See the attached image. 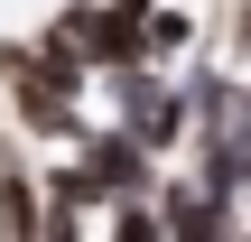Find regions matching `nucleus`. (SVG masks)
I'll use <instances>...</instances> for the list:
<instances>
[{"mask_svg": "<svg viewBox=\"0 0 251 242\" xmlns=\"http://www.w3.org/2000/svg\"><path fill=\"white\" fill-rule=\"evenodd\" d=\"M75 168L93 177L102 205H112V196H149V149H140L130 131H84V140H75Z\"/></svg>", "mask_w": 251, "mask_h": 242, "instance_id": "f257e3e1", "label": "nucleus"}, {"mask_svg": "<svg viewBox=\"0 0 251 242\" xmlns=\"http://www.w3.org/2000/svg\"><path fill=\"white\" fill-rule=\"evenodd\" d=\"M149 196H158L168 242H233V196H214V187H149Z\"/></svg>", "mask_w": 251, "mask_h": 242, "instance_id": "f03ea898", "label": "nucleus"}, {"mask_svg": "<svg viewBox=\"0 0 251 242\" xmlns=\"http://www.w3.org/2000/svg\"><path fill=\"white\" fill-rule=\"evenodd\" d=\"M37 205H47V196H37V177L0 159V242H37Z\"/></svg>", "mask_w": 251, "mask_h": 242, "instance_id": "7ed1b4c3", "label": "nucleus"}, {"mask_svg": "<svg viewBox=\"0 0 251 242\" xmlns=\"http://www.w3.org/2000/svg\"><path fill=\"white\" fill-rule=\"evenodd\" d=\"M140 47H149V65H158V56H186V47H196V19H186V0H158V9H140Z\"/></svg>", "mask_w": 251, "mask_h": 242, "instance_id": "20e7f679", "label": "nucleus"}, {"mask_svg": "<svg viewBox=\"0 0 251 242\" xmlns=\"http://www.w3.org/2000/svg\"><path fill=\"white\" fill-rule=\"evenodd\" d=\"M102 215H112V242H168V233H158V205H149V196H112Z\"/></svg>", "mask_w": 251, "mask_h": 242, "instance_id": "39448f33", "label": "nucleus"}, {"mask_svg": "<svg viewBox=\"0 0 251 242\" xmlns=\"http://www.w3.org/2000/svg\"><path fill=\"white\" fill-rule=\"evenodd\" d=\"M233 187H251V149H242V159H233Z\"/></svg>", "mask_w": 251, "mask_h": 242, "instance_id": "423d86ee", "label": "nucleus"}, {"mask_svg": "<svg viewBox=\"0 0 251 242\" xmlns=\"http://www.w3.org/2000/svg\"><path fill=\"white\" fill-rule=\"evenodd\" d=\"M112 9H130V19H140V9H158V0H112Z\"/></svg>", "mask_w": 251, "mask_h": 242, "instance_id": "0eeeda50", "label": "nucleus"}]
</instances>
